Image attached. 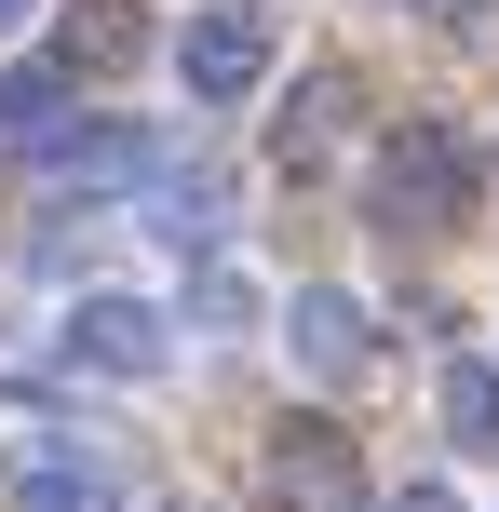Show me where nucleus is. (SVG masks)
I'll return each instance as SVG.
<instances>
[{
  "label": "nucleus",
  "instance_id": "obj_1",
  "mask_svg": "<svg viewBox=\"0 0 499 512\" xmlns=\"http://www.w3.org/2000/svg\"><path fill=\"white\" fill-rule=\"evenodd\" d=\"M378 230H459V216L486 203V149L459 122H392L378 135V176H365Z\"/></svg>",
  "mask_w": 499,
  "mask_h": 512
},
{
  "label": "nucleus",
  "instance_id": "obj_2",
  "mask_svg": "<svg viewBox=\"0 0 499 512\" xmlns=\"http://www.w3.org/2000/svg\"><path fill=\"white\" fill-rule=\"evenodd\" d=\"M68 364H95V378H162V364H176V310L135 297V283H95V297L68 310Z\"/></svg>",
  "mask_w": 499,
  "mask_h": 512
},
{
  "label": "nucleus",
  "instance_id": "obj_3",
  "mask_svg": "<svg viewBox=\"0 0 499 512\" xmlns=\"http://www.w3.org/2000/svg\"><path fill=\"white\" fill-rule=\"evenodd\" d=\"M284 364L311 391H351L378 364V310L351 297V283H297V297H284Z\"/></svg>",
  "mask_w": 499,
  "mask_h": 512
},
{
  "label": "nucleus",
  "instance_id": "obj_4",
  "mask_svg": "<svg viewBox=\"0 0 499 512\" xmlns=\"http://www.w3.org/2000/svg\"><path fill=\"white\" fill-rule=\"evenodd\" d=\"M351 122H365V81H351V68H311L284 108H270V176H297V189L338 176V162H351Z\"/></svg>",
  "mask_w": 499,
  "mask_h": 512
},
{
  "label": "nucleus",
  "instance_id": "obj_5",
  "mask_svg": "<svg viewBox=\"0 0 499 512\" xmlns=\"http://www.w3.org/2000/svg\"><path fill=\"white\" fill-rule=\"evenodd\" d=\"M176 81H189L203 108H243V95L270 81V14H257V0H216V14H189Z\"/></svg>",
  "mask_w": 499,
  "mask_h": 512
},
{
  "label": "nucleus",
  "instance_id": "obj_6",
  "mask_svg": "<svg viewBox=\"0 0 499 512\" xmlns=\"http://www.w3.org/2000/svg\"><path fill=\"white\" fill-rule=\"evenodd\" d=\"M270 499L284 512H365V445L338 418H284L270 432Z\"/></svg>",
  "mask_w": 499,
  "mask_h": 512
},
{
  "label": "nucleus",
  "instance_id": "obj_7",
  "mask_svg": "<svg viewBox=\"0 0 499 512\" xmlns=\"http://www.w3.org/2000/svg\"><path fill=\"white\" fill-rule=\"evenodd\" d=\"M0 512H122V486H108L95 445H68V432H14V459H0Z\"/></svg>",
  "mask_w": 499,
  "mask_h": 512
},
{
  "label": "nucleus",
  "instance_id": "obj_8",
  "mask_svg": "<svg viewBox=\"0 0 499 512\" xmlns=\"http://www.w3.org/2000/svg\"><path fill=\"white\" fill-rule=\"evenodd\" d=\"M81 68L68 54H14V68H0V162H54V135L81 122Z\"/></svg>",
  "mask_w": 499,
  "mask_h": 512
},
{
  "label": "nucleus",
  "instance_id": "obj_9",
  "mask_svg": "<svg viewBox=\"0 0 499 512\" xmlns=\"http://www.w3.org/2000/svg\"><path fill=\"white\" fill-rule=\"evenodd\" d=\"M54 54H68L81 81H122L135 54H149V14H135V0H68V27H54Z\"/></svg>",
  "mask_w": 499,
  "mask_h": 512
},
{
  "label": "nucleus",
  "instance_id": "obj_10",
  "mask_svg": "<svg viewBox=\"0 0 499 512\" xmlns=\"http://www.w3.org/2000/svg\"><path fill=\"white\" fill-rule=\"evenodd\" d=\"M41 176L54 189H135V176H149V135H135V122H68Z\"/></svg>",
  "mask_w": 499,
  "mask_h": 512
},
{
  "label": "nucleus",
  "instance_id": "obj_11",
  "mask_svg": "<svg viewBox=\"0 0 499 512\" xmlns=\"http://www.w3.org/2000/svg\"><path fill=\"white\" fill-rule=\"evenodd\" d=\"M257 310H270V283L243 270L230 243H189V324H203V337H243Z\"/></svg>",
  "mask_w": 499,
  "mask_h": 512
},
{
  "label": "nucleus",
  "instance_id": "obj_12",
  "mask_svg": "<svg viewBox=\"0 0 499 512\" xmlns=\"http://www.w3.org/2000/svg\"><path fill=\"white\" fill-rule=\"evenodd\" d=\"M432 418H446L459 459H499V364L486 351H446V391H432Z\"/></svg>",
  "mask_w": 499,
  "mask_h": 512
},
{
  "label": "nucleus",
  "instance_id": "obj_13",
  "mask_svg": "<svg viewBox=\"0 0 499 512\" xmlns=\"http://www.w3.org/2000/svg\"><path fill=\"white\" fill-rule=\"evenodd\" d=\"M378 512H459V486H392Z\"/></svg>",
  "mask_w": 499,
  "mask_h": 512
},
{
  "label": "nucleus",
  "instance_id": "obj_14",
  "mask_svg": "<svg viewBox=\"0 0 499 512\" xmlns=\"http://www.w3.org/2000/svg\"><path fill=\"white\" fill-rule=\"evenodd\" d=\"M27 14H41V0H0V41H14V27H27Z\"/></svg>",
  "mask_w": 499,
  "mask_h": 512
}]
</instances>
